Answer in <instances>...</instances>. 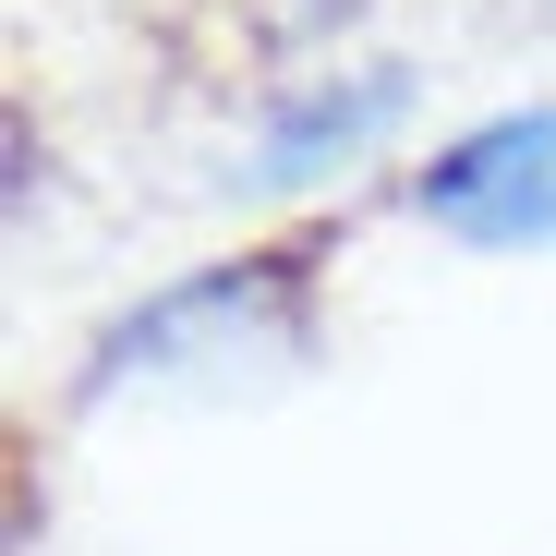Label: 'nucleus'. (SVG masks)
Wrapping results in <instances>:
<instances>
[{
  "mask_svg": "<svg viewBox=\"0 0 556 556\" xmlns=\"http://www.w3.org/2000/svg\"><path fill=\"white\" fill-rule=\"evenodd\" d=\"M315 327L327 303H315L303 254H206L98 327L85 400H242L291 363H315Z\"/></svg>",
  "mask_w": 556,
  "mask_h": 556,
  "instance_id": "obj_1",
  "label": "nucleus"
},
{
  "mask_svg": "<svg viewBox=\"0 0 556 556\" xmlns=\"http://www.w3.org/2000/svg\"><path fill=\"white\" fill-rule=\"evenodd\" d=\"M388 206L447 254H556V98H520V110L435 134L388 181Z\"/></svg>",
  "mask_w": 556,
  "mask_h": 556,
  "instance_id": "obj_2",
  "label": "nucleus"
}]
</instances>
